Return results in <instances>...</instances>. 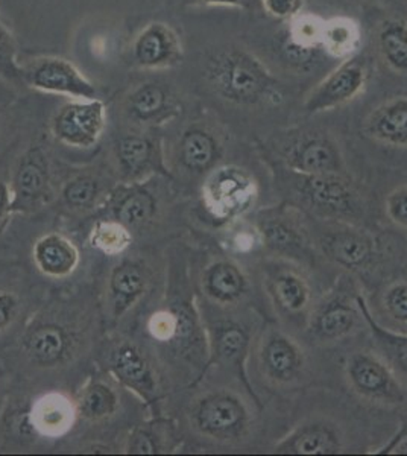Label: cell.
Wrapping results in <instances>:
<instances>
[{"instance_id": "obj_41", "label": "cell", "mask_w": 407, "mask_h": 456, "mask_svg": "<svg viewBox=\"0 0 407 456\" xmlns=\"http://www.w3.org/2000/svg\"><path fill=\"white\" fill-rule=\"evenodd\" d=\"M17 301L10 294H0V332L10 324L16 315Z\"/></svg>"}, {"instance_id": "obj_15", "label": "cell", "mask_w": 407, "mask_h": 456, "mask_svg": "<svg viewBox=\"0 0 407 456\" xmlns=\"http://www.w3.org/2000/svg\"><path fill=\"white\" fill-rule=\"evenodd\" d=\"M184 55L178 32L165 21H151L134 37L131 57L143 70H167L180 66Z\"/></svg>"}, {"instance_id": "obj_9", "label": "cell", "mask_w": 407, "mask_h": 456, "mask_svg": "<svg viewBox=\"0 0 407 456\" xmlns=\"http://www.w3.org/2000/svg\"><path fill=\"white\" fill-rule=\"evenodd\" d=\"M266 294L284 316H309L313 307V289L309 277L294 260L271 259L264 265Z\"/></svg>"}, {"instance_id": "obj_22", "label": "cell", "mask_w": 407, "mask_h": 456, "mask_svg": "<svg viewBox=\"0 0 407 456\" xmlns=\"http://www.w3.org/2000/svg\"><path fill=\"white\" fill-rule=\"evenodd\" d=\"M357 303L361 307L366 326L370 327L377 353L391 365V369L407 387V335L392 332L377 322L366 303L365 297L362 296L361 292L357 294Z\"/></svg>"}, {"instance_id": "obj_24", "label": "cell", "mask_w": 407, "mask_h": 456, "mask_svg": "<svg viewBox=\"0 0 407 456\" xmlns=\"http://www.w3.org/2000/svg\"><path fill=\"white\" fill-rule=\"evenodd\" d=\"M361 42V28L356 20L344 16L324 20L322 49L327 55L338 60H346L357 53Z\"/></svg>"}, {"instance_id": "obj_8", "label": "cell", "mask_w": 407, "mask_h": 456, "mask_svg": "<svg viewBox=\"0 0 407 456\" xmlns=\"http://www.w3.org/2000/svg\"><path fill=\"white\" fill-rule=\"evenodd\" d=\"M356 290L348 283H339L335 289L316 303L307 316V332L320 344L344 341L365 322L357 303Z\"/></svg>"}, {"instance_id": "obj_3", "label": "cell", "mask_w": 407, "mask_h": 456, "mask_svg": "<svg viewBox=\"0 0 407 456\" xmlns=\"http://www.w3.org/2000/svg\"><path fill=\"white\" fill-rule=\"evenodd\" d=\"M191 423L206 438L224 444H236L249 436L253 415L238 393L217 389L196 402L191 411Z\"/></svg>"}, {"instance_id": "obj_10", "label": "cell", "mask_w": 407, "mask_h": 456, "mask_svg": "<svg viewBox=\"0 0 407 456\" xmlns=\"http://www.w3.org/2000/svg\"><path fill=\"white\" fill-rule=\"evenodd\" d=\"M368 77L370 69L365 58L353 55L342 60L339 66L307 94L305 113H325L354 101L363 92Z\"/></svg>"}, {"instance_id": "obj_13", "label": "cell", "mask_w": 407, "mask_h": 456, "mask_svg": "<svg viewBox=\"0 0 407 456\" xmlns=\"http://www.w3.org/2000/svg\"><path fill=\"white\" fill-rule=\"evenodd\" d=\"M105 105L99 99H73L53 118L52 131L58 141L73 148H92L105 128Z\"/></svg>"}, {"instance_id": "obj_12", "label": "cell", "mask_w": 407, "mask_h": 456, "mask_svg": "<svg viewBox=\"0 0 407 456\" xmlns=\"http://www.w3.org/2000/svg\"><path fill=\"white\" fill-rule=\"evenodd\" d=\"M318 247L327 259L350 271L365 270L379 253L376 238L368 230L346 221H336L322 232Z\"/></svg>"}, {"instance_id": "obj_42", "label": "cell", "mask_w": 407, "mask_h": 456, "mask_svg": "<svg viewBox=\"0 0 407 456\" xmlns=\"http://www.w3.org/2000/svg\"><path fill=\"white\" fill-rule=\"evenodd\" d=\"M374 453H389V455H407V434H398L397 438L392 440L391 444H387L383 449L374 452Z\"/></svg>"}, {"instance_id": "obj_33", "label": "cell", "mask_w": 407, "mask_h": 456, "mask_svg": "<svg viewBox=\"0 0 407 456\" xmlns=\"http://www.w3.org/2000/svg\"><path fill=\"white\" fill-rule=\"evenodd\" d=\"M277 53L288 68L298 72H309L320 62L324 51L321 47L303 46L292 42L283 31L277 38Z\"/></svg>"}, {"instance_id": "obj_4", "label": "cell", "mask_w": 407, "mask_h": 456, "mask_svg": "<svg viewBox=\"0 0 407 456\" xmlns=\"http://www.w3.org/2000/svg\"><path fill=\"white\" fill-rule=\"evenodd\" d=\"M344 374L351 391L365 402L385 408L406 403V385L377 352L351 353L344 363Z\"/></svg>"}, {"instance_id": "obj_31", "label": "cell", "mask_w": 407, "mask_h": 456, "mask_svg": "<svg viewBox=\"0 0 407 456\" xmlns=\"http://www.w3.org/2000/svg\"><path fill=\"white\" fill-rule=\"evenodd\" d=\"M154 157V143L143 135H124L118 142V159L125 171L135 174L143 171Z\"/></svg>"}, {"instance_id": "obj_25", "label": "cell", "mask_w": 407, "mask_h": 456, "mask_svg": "<svg viewBox=\"0 0 407 456\" xmlns=\"http://www.w3.org/2000/svg\"><path fill=\"white\" fill-rule=\"evenodd\" d=\"M377 312L382 320L376 316L374 318L383 327L392 332L407 335V279L391 281L380 290L377 298Z\"/></svg>"}, {"instance_id": "obj_11", "label": "cell", "mask_w": 407, "mask_h": 456, "mask_svg": "<svg viewBox=\"0 0 407 456\" xmlns=\"http://www.w3.org/2000/svg\"><path fill=\"white\" fill-rule=\"evenodd\" d=\"M21 81L45 94L73 99H96L98 90L79 69L64 58L42 57L21 66Z\"/></svg>"}, {"instance_id": "obj_28", "label": "cell", "mask_w": 407, "mask_h": 456, "mask_svg": "<svg viewBox=\"0 0 407 456\" xmlns=\"http://www.w3.org/2000/svg\"><path fill=\"white\" fill-rule=\"evenodd\" d=\"M379 51L387 66L398 73H407V25L391 19L379 31Z\"/></svg>"}, {"instance_id": "obj_39", "label": "cell", "mask_w": 407, "mask_h": 456, "mask_svg": "<svg viewBox=\"0 0 407 456\" xmlns=\"http://www.w3.org/2000/svg\"><path fill=\"white\" fill-rule=\"evenodd\" d=\"M94 244L105 249V251H120L128 245L129 236L120 225L105 224L96 230V236L94 238Z\"/></svg>"}, {"instance_id": "obj_38", "label": "cell", "mask_w": 407, "mask_h": 456, "mask_svg": "<svg viewBox=\"0 0 407 456\" xmlns=\"http://www.w3.org/2000/svg\"><path fill=\"white\" fill-rule=\"evenodd\" d=\"M385 213L395 227L407 230V186L395 187L387 193Z\"/></svg>"}, {"instance_id": "obj_18", "label": "cell", "mask_w": 407, "mask_h": 456, "mask_svg": "<svg viewBox=\"0 0 407 456\" xmlns=\"http://www.w3.org/2000/svg\"><path fill=\"white\" fill-rule=\"evenodd\" d=\"M202 289L215 305L232 307L240 305L249 296L251 281L238 262L219 259L208 265L204 271Z\"/></svg>"}, {"instance_id": "obj_29", "label": "cell", "mask_w": 407, "mask_h": 456, "mask_svg": "<svg viewBox=\"0 0 407 456\" xmlns=\"http://www.w3.org/2000/svg\"><path fill=\"white\" fill-rule=\"evenodd\" d=\"M146 279L143 271L134 264H122L111 275V292L114 297L116 312H122L133 305L144 290Z\"/></svg>"}, {"instance_id": "obj_6", "label": "cell", "mask_w": 407, "mask_h": 456, "mask_svg": "<svg viewBox=\"0 0 407 456\" xmlns=\"http://www.w3.org/2000/svg\"><path fill=\"white\" fill-rule=\"evenodd\" d=\"M289 174L292 175L290 182L294 184L295 193L305 208L336 221L356 215L359 197L344 172L297 174L289 171Z\"/></svg>"}, {"instance_id": "obj_19", "label": "cell", "mask_w": 407, "mask_h": 456, "mask_svg": "<svg viewBox=\"0 0 407 456\" xmlns=\"http://www.w3.org/2000/svg\"><path fill=\"white\" fill-rule=\"evenodd\" d=\"M125 110L140 124H159L180 113V104L167 86L160 83L139 84L125 99Z\"/></svg>"}, {"instance_id": "obj_34", "label": "cell", "mask_w": 407, "mask_h": 456, "mask_svg": "<svg viewBox=\"0 0 407 456\" xmlns=\"http://www.w3.org/2000/svg\"><path fill=\"white\" fill-rule=\"evenodd\" d=\"M116 410V395L102 384H94L84 391L81 397V411L87 419L99 420Z\"/></svg>"}, {"instance_id": "obj_26", "label": "cell", "mask_w": 407, "mask_h": 456, "mask_svg": "<svg viewBox=\"0 0 407 456\" xmlns=\"http://www.w3.org/2000/svg\"><path fill=\"white\" fill-rule=\"evenodd\" d=\"M66 332L57 326L37 327L26 338L25 347L32 361L42 365L57 363L68 352Z\"/></svg>"}, {"instance_id": "obj_16", "label": "cell", "mask_w": 407, "mask_h": 456, "mask_svg": "<svg viewBox=\"0 0 407 456\" xmlns=\"http://www.w3.org/2000/svg\"><path fill=\"white\" fill-rule=\"evenodd\" d=\"M253 350V335L247 326L240 322H225L219 324L212 342V361L224 369L236 374L245 385L249 395L258 408H262L260 399L248 380L247 361Z\"/></svg>"}, {"instance_id": "obj_7", "label": "cell", "mask_w": 407, "mask_h": 456, "mask_svg": "<svg viewBox=\"0 0 407 456\" xmlns=\"http://www.w3.org/2000/svg\"><path fill=\"white\" fill-rule=\"evenodd\" d=\"M257 200V180L236 165L213 169L204 184L207 210L221 221L242 218L253 210Z\"/></svg>"}, {"instance_id": "obj_2", "label": "cell", "mask_w": 407, "mask_h": 456, "mask_svg": "<svg viewBox=\"0 0 407 456\" xmlns=\"http://www.w3.org/2000/svg\"><path fill=\"white\" fill-rule=\"evenodd\" d=\"M251 353L258 374L273 388H294L305 378V350L292 335L275 324L262 327Z\"/></svg>"}, {"instance_id": "obj_32", "label": "cell", "mask_w": 407, "mask_h": 456, "mask_svg": "<svg viewBox=\"0 0 407 456\" xmlns=\"http://www.w3.org/2000/svg\"><path fill=\"white\" fill-rule=\"evenodd\" d=\"M36 423L43 432L60 434L72 423V408L60 395L46 397L37 406Z\"/></svg>"}, {"instance_id": "obj_20", "label": "cell", "mask_w": 407, "mask_h": 456, "mask_svg": "<svg viewBox=\"0 0 407 456\" xmlns=\"http://www.w3.org/2000/svg\"><path fill=\"white\" fill-rule=\"evenodd\" d=\"M363 134L389 148H407V96L377 105L363 122Z\"/></svg>"}, {"instance_id": "obj_37", "label": "cell", "mask_w": 407, "mask_h": 456, "mask_svg": "<svg viewBox=\"0 0 407 456\" xmlns=\"http://www.w3.org/2000/svg\"><path fill=\"white\" fill-rule=\"evenodd\" d=\"M96 192H98L96 182L88 176H81L69 183L64 189V198L73 208H84L94 201Z\"/></svg>"}, {"instance_id": "obj_14", "label": "cell", "mask_w": 407, "mask_h": 456, "mask_svg": "<svg viewBox=\"0 0 407 456\" xmlns=\"http://www.w3.org/2000/svg\"><path fill=\"white\" fill-rule=\"evenodd\" d=\"M279 160L297 174L344 172V159L335 141L324 133H303L284 142Z\"/></svg>"}, {"instance_id": "obj_35", "label": "cell", "mask_w": 407, "mask_h": 456, "mask_svg": "<svg viewBox=\"0 0 407 456\" xmlns=\"http://www.w3.org/2000/svg\"><path fill=\"white\" fill-rule=\"evenodd\" d=\"M154 212V201L148 193L134 192L125 198L116 210L120 223L129 227H135L146 223Z\"/></svg>"}, {"instance_id": "obj_27", "label": "cell", "mask_w": 407, "mask_h": 456, "mask_svg": "<svg viewBox=\"0 0 407 456\" xmlns=\"http://www.w3.org/2000/svg\"><path fill=\"white\" fill-rule=\"evenodd\" d=\"M113 369L125 384L144 393L154 391V379L142 353L133 346H122L113 354Z\"/></svg>"}, {"instance_id": "obj_43", "label": "cell", "mask_w": 407, "mask_h": 456, "mask_svg": "<svg viewBox=\"0 0 407 456\" xmlns=\"http://www.w3.org/2000/svg\"><path fill=\"white\" fill-rule=\"evenodd\" d=\"M191 5L230 6V8H245L248 0H187Z\"/></svg>"}, {"instance_id": "obj_17", "label": "cell", "mask_w": 407, "mask_h": 456, "mask_svg": "<svg viewBox=\"0 0 407 456\" xmlns=\"http://www.w3.org/2000/svg\"><path fill=\"white\" fill-rule=\"evenodd\" d=\"M273 451L284 455H338L344 452V438L335 423L313 419L290 430Z\"/></svg>"}, {"instance_id": "obj_1", "label": "cell", "mask_w": 407, "mask_h": 456, "mask_svg": "<svg viewBox=\"0 0 407 456\" xmlns=\"http://www.w3.org/2000/svg\"><path fill=\"white\" fill-rule=\"evenodd\" d=\"M206 79L213 92L234 105L279 102V83L253 53L243 49H222L207 60Z\"/></svg>"}, {"instance_id": "obj_45", "label": "cell", "mask_w": 407, "mask_h": 456, "mask_svg": "<svg viewBox=\"0 0 407 456\" xmlns=\"http://www.w3.org/2000/svg\"><path fill=\"white\" fill-rule=\"evenodd\" d=\"M8 187L4 184V183H0V215L5 212L6 206H8Z\"/></svg>"}, {"instance_id": "obj_36", "label": "cell", "mask_w": 407, "mask_h": 456, "mask_svg": "<svg viewBox=\"0 0 407 456\" xmlns=\"http://www.w3.org/2000/svg\"><path fill=\"white\" fill-rule=\"evenodd\" d=\"M21 64L17 58V45L10 29L0 20V78L11 83L21 81Z\"/></svg>"}, {"instance_id": "obj_5", "label": "cell", "mask_w": 407, "mask_h": 456, "mask_svg": "<svg viewBox=\"0 0 407 456\" xmlns=\"http://www.w3.org/2000/svg\"><path fill=\"white\" fill-rule=\"evenodd\" d=\"M253 227L257 232L262 247L277 257L299 260L309 257L312 239L305 215L290 204H280L256 213Z\"/></svg>"}, {"instance_id": "obj_30", "label": "cell", "mask_w": 407, "mask_h": 456, "mask_svg": "<svg viewBox=\"0 0 407 456\" xmlns=\"http://www.w3.org/2000/svg\"><path fill=\"white\" fill-rule=\"evenodd\" d=\"M42 159V152L34 150L25 157V160L21 161L14 180L16 192L21 197H36L46 186V167L43 165Z\"/></svg>"}, {"instance_id": "obj_40", "label": "cell", "mask_w": 407, "mask_h": 456, "mask_svg": "<svg viewBox=\"0 0 407 456\" xmlns=\"http://www.w3.org/2000/svg\"><path fill=\"white\" fill-rule=\"evenodd\" d=\"M262 5L273 19L290 21L305 12V0H262Z\"/></svg>"}, {"instance_id": "obj_23", "label": "cell", "mask_w": 407, "mask_h": 456, "mask_svg": "<svg viewBox=\"0 0 407 456\" xmlns=\"http://www.w3.org/2000/svg\"><path fill=\"white\" fill-rule=\"evenodd\" d=\"M38 268L52 277H66L77 264V251L68 239L51 234L38 240L34 248Z\"/></svg>"}, {"instance_id": "obj_21", "label": "cell", "mask_w": 407, "mask_h": 456, "mask_svg": "<svg viewBox=\"0 0 407 456\" xmlns=\"http://www.w3.org/2000/svg\"><path fill=\"white\" fill-rule=\"evenodd\" d=\"M180 161L187 171L202 174L210 171L222 156L221 142L210 128L191 125L181 135Z\"/></svg>"}, {"instance_id": "obj_44", "label": "cell", "mask_w": 407, "mask_h": 456, "mask_svg": "<svg viewBox=\"0 0 407 456\" xmlns=\"http://www.w3.org/2000/svg\"><path fill=\"white\" fill-rule=\"evenodd\" d=\"M131 452H134V453H154V443H152L150 436L139 434L134 438V443L131 446Z\"/></svg>"}]
</instances>
